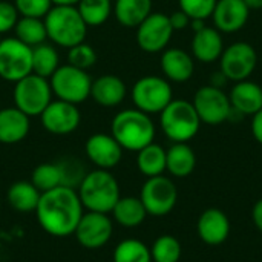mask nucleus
I'll return each mask as SVG.
<instances>
[{
	"instance_id": "obj_1",
	"label": "nucleus",
	"mask_w": 262,
	"mask_h": 262,
	"mask_svg": "<svg viewBox=\"0 0 262 262\" xmlns=\"http://www.w3.org/2000/svg\"><path fill=\"white\" fill-rule=\"evenodd\" d=\"M84 207L77 190L68 186H58L43 192L37 204L35 213L40 227L55 238L74 235Z\"/></svg>"
},
{
	"instance_id": "obj_2",
	"label": "nucleus",
	"mask_w": 262,
	"mask_h": 262,
	"mask_svg": "<svg viewBox=\"0 0 262 262\" xmlns=\"http://www.w3.org/2000/svg\"><path fill=\"white\" fill-rule=\"evenodd\" d=\"M111 135L118 141L123 150L138 152L154 143L155 124L150 115L135 109L118 112L111 123Z\"/></svg>"
},
{
	"instance_id": "obj_3",
	"label": "nucleus",
	"mask_w": 262,
	"mask_h": 262,
	"mask_svg": "<svg viewBox=\"0 0 262 262\" xmlns=\"http://www.w3.org/2000/svg\"><path fill=\"white\" fill-rule=\"evenodd\" d=\"M78 198L88 212L111 213L120 196L117 178L103 169L88 172L78 184Z\"/></svg>"
},
{
	"instance_id": "obj_4",
	"label": "nucleus",
	"mask_w": 262,
	"mask_h": 262,
	"mask_svg": "<svg viewBox=\"0 0 262 262\" xmlns=\"http://www.w3.org/2000/svg\"><path fill=\"white\" fill-rule=\"evenodd\" d=\"M48 38L61 48H72L84 41L88 34V25L80 15L77 6L54 5L43 18Z\"/></svg>"
},
{
	"instance_id": "obj_5",
	"label": "nucleus",
	"mask_w": 262,
	"mask_h": 262,
	"mask_svg": "<svg viewBox=\"0 0 262 262\" xmlns=\"http://www.w3.org/2000/svg\"><path fill=\"white\" fill-rule=\"evenodd\" d=\"M160 126L164 135L173 143H187L200 132L201 120L187 100H172L160 114Z\"/></svg>"
},
{
	"instance_id": "obj_6",
	"label": "nucleus",
	"mask_w": 262,
	"mask_h": 262,
	"mask_svg": "<svg viewBox=\"0 0 262 262\" xmlns=\"http://www.w3.org/2000/svg\"><path fill=\"white\" fill-rule=\"evenodd\" d=\"M12 98L14 106L25 115L40 117L46 106L52 101V89L49 80L37 74H29L14 83Z\"/></svg>"
},
{
	"instance_id": "obj_7",
	"label": "nucleus",
	"mask_w": 262,
	"mask_h": 262,
	"mask_svg": "<svg viewBox=\"0 0 262 262\" xmlns=\"http://www.w3.org/2000/svg\"><path fill=\"white\" fill-rule=\"evenodd\" d=\"M49 84L57 100L72 104H80L91 97L92 80L89 74L69 63L58 66V69L49 77Z\"/></svg>"
},
{
	"instance_id": "obj_8",
	"label": "nucleus",
	"mask_w": 262,
	"mask_h": 262,
	"mask_svg": "<svg viewBox=\"0 0 262 262\" xmlns=\"http://www.w3.org/2000/svg\"><path fill=\"white\" fill-rule=\"evenodd\" d=\"M135 107L147 115L161 114L173 100V91L169 80L158 75H146L135 81L130 92Z\"/></svg>"
},
{
	"instance_id": "obj_9",
	"label": "nucleus",
	"mask_w": 262,
	"mask_h": 262,
	"mask_svg": "<svg viewBox=\"0 0 262 262\" xmlns=\"http://www.w3.org/2000/svg\"><path fill=\"white\" fill-rule=\"evenodd\" d=\"M32 74V48L15 37L0 40V78L17 83Z\"/></svg>"
},
{
	"instance_id": "obj_10",
	"label": "nucleus",
	"mask_w": 262,
	"mask_h": 262,
	"mask_svg": "<svg viewBox=\"0 0 262 262\" xmlns=\"http://www.w3.org/2000/svg\"><path fill=\"white\" fill-rule=\"evenodd\" d=\"M201 123L209 126H218L230 120L232 104L229 95L221 89L212 84L200 88L192 101Z\"/></svg>"
},
{
	"instance_id": "obj_11",
	"label": "nucleus",
	"mask_w": 262,
	"mask_h": 262,
	"mask_svg": "<svg viewBox=\"0 0 262 262\" xmlns=\"http://www.w3.org/2000/svg\"><path fill=\"white\" fill-rule=\"evenodd\" d=\"M140 200L146 207L147 215L166 216L169 215L178 201V190L175 183L164 175L147 178L141 187Z\"/></svg>"
},
{
	"instance_id": "obj_12",
	"label": "nucleus",
	"mask_w": 262,
	"mask_h": 262,
	"mask_svg": "<svg viewBox=\"0 0 262 262\" xmlns=\"http://www.w3.org/2000/svg\"><path fill=\"white\" fill-rule=\"evenodd\" d=\"M258 64V54L247 41H235L224 48L220 57V71L229 81L249 80Z\"/></svg>"
},
{
	"instance_id": "obj_13",
	"label": "nucleus",
	"mask_w": 262,
	"mask_h": 262,
	"mask_svg": "<svg viewBox=\"0 0 262 262\" xmlns=\"http://www.w3.org/2000/svg\"><path fill=\"white\" fill-rule=\"evenodd\" d=\"M173 34L169 15L163 12H150L137 26V43L147 54L163 52Z\"/></svg>"
},
{
	"instance_id": "obj_14",
	"label": "nucleus",
	"mask_w": 262,
	"mask_h": 262,
	"mask_svg": "<svg viewBox=\"0 0 262 262\" xmlns=\"http://www.w3.org/2000/svg\"><path fill=\"white\" fill-rule=\"evenodd\" d=\"M114 233V223L107 213L86 212L74 232L77 241L84 249H100L109 243Z\"/></svg>"
},
{
	"instance_id": "obj_15",
	"label": "nucleus",
	"mask_w": 262,
	"mask_h": 262,
	"mask_svg": "<svg viewBox=\"0 0 262 262\" xmlns=\"http://www.w3.org/2000/svg\"><path fill=\"white\" fill-rule=\"evenodd\" d=\"M41 126L52 135H69L80 126L81 114L77 104L52 100L40 115Z\"/></svg>"
},
{
	"instance_id": "obj_16",
	"label": "nucleus",
	"mask_w": 262,
	"mask_h": 262,
	"mask_svg": "<svg viewBox=\"0 0 262 262\" xmlns=\"http://www.w3.org/2000/svg\"><path fill=\"white\" fill-rule=\"evenodd\" d=\"M84 152L89 161L97 166V169L111 170L120 164L123 158V147L111 134H94L88 138L84 144Z\"/></svg>"
},
{
	"instance_id": "obj_17",
	"label": "nucleus",
	"mask_w": 262,
	"mask_h": 262,
	"mask_svg": "<svg viewBox=\"0 0 262 262\" xmlns=\"http://www.w3.org/2000/svg\"><path fill=\"white\" fill-rule=\"evenodd\" d=\"M249 15L250 9L244 0H218L212 18L220 32L233 34L246 26Z\"/></svg>"
},
{
	"instance_id": "obj_18",
	"label": "nucleus",
	"mask_w": 262,
	"mask_h": 262,
	"mask_svg": "<svg viewBox=\"0 0 262 262\" xmlns=\"http://www.w3.org/2000/svg\"><path fill=\"white\" fill-rule=\"evenodd\" d=\"M200 239L207 246H221L230 235V221L220 209L204 210L196 223Z\"/></svg>"
},
{
	"instance_id": "obj_19",
	"label": "nucleus",
	"mask_w": 262,
	"mask_h": 262,
	"mask_svg": "<svg viewBox=\"0 0 262 262\" xmlns=\"http://www.w3.org/2000/svg\"><path fill=\"white\" fill-rule=\"evenodd\" d=\"M161 71L169 81L186 83L195 71L193 57L181 48H166L161 54Z\"/></svg>"
},
{
	"instance_id": "obj_20",
	"label": "nucleus",
	"mask_w": 262,
	"mask_h": 262,
	"mask_svg": "<svg viewBox=\"0 0 262 262\" xmlns=\"http://www.w3.org/2000/svg\"><path fill=\"white\" fill-rule=\"evenodd\" d=\"M229 98H230L232 111L235 114L243 117H253L262 109L261 84L250 80L238 81L232 88Z\"/></svg>"
},
{
	"instance_id": "obj_21",
	"label": "nucleus",
	"mask_w": 262,
	"mask_h": 262,
	"mask_svg": "<svg viewBox=\"0 0 262 262\" xmlns=\"http://www.w3.org/2000/svg\"><path fill=\"white\" fill-rule=\"evenodd\" d=\"M126 83L112 74H106L92 81L91 98L103 107H115L126 98Z\"/></svg>"
},
{
	"instance_id": "obj_22",
	"label": "nucleus",
	"mask_w": 262,
	"mask_h": 262,
	"mask_svg": "<svg viewBox=\"0 0 262 262\" xmlns=\"http://www.w3.org/2000/svg\"><path fill=\"white\" fill-rule=\"evenodd\" d=\"M224 51V41L221 32L216 28L204 26L196 31L192 38V55L201 63H213L221 57Z\"/></svg>"
},
{
	"instance_id": "obj_23",
	"label": "nucleus",
	"mask_w": 262,
	"mask_h": 262,
	"mask_svg": "<svg viewBox=\"0 0 262 262\" xmlns=\"http://www.w3.org/2000/svg\"><path fill=\"white\" fill-rule=\"evenodd\" d=\"M31 129L29 117L14 107L0 109V143L15 144L23 141Z\"/></svg>"
},
{
	"instance_id": "obj_24",
	"label": "nucleus",
	"mask_w": 262,
	"mask_h": 262,
	"mask_svg": "<svg viewBox=\"0 0 262 262\" xmlns=\"http://www.w3.org/2000/svg\"><path fill=\"white\" fill-rule=\"evenodd\" d=\"M196 166V155L187 143H173L166 150V170L175 178L189 177Z\"/></svg>"
},
{
	"instance_id": "obj_25",
	"label": "nucleus",
	"mask_w": 262,
	"mask_h": 262,
	"mask_svg": "<svg viewBox=\"0 0 262 262\" xmlns=\"http://www.w3.org/2000/svg\"><path fill=\"white\" fill-rule=\"evenodd\" d=\"M112 12L121 26L137 28L152 12V0H115Z\"/></svg>"
},
{
	"instance_id": "obj_26",
	"label": "nucleus",
	"mask_w": 262,
	"mask_h": 262,
	"mask_svg": "<svg viewBox=\"0 0 262 262\" xmlns=\"http://www.w3.org/2000/svg\"><path fill=\"white\" fill-rule=\"evenodd\" d=\"M111 213L114 215V220L126 229L138 227L140 224L144 223L147 216L146 207L143 206L141 200L137 196L120 198Z\"/></svg>"
},
{
	"instance_id": "obj_27",
	"label": "nucleus",
	"mask_w": 262,
	"mask_h": 262,
	"mask_svg": "<svg viewBox=\"0 0 262 262\" xmlns=\"http://www.w3.org/2000/svg\"><path fill=\"white\" fill-rule=\"evenodd\" d=\"M41 192L31 181L14 183L6 193L9 206L17 212H35Z\"/></svg>"
},
{
	"instance_id": "obj_28",
	"label": "nucleus",
	"mask_w": 262,
	"mask_h": 262,
	"mask_svg": "<svg viewBox=\"0 0 262 262\" xmlns=\"http://www.w3.org/2000/svg\"><path fill=\"white\" fill-rule=\"evenodd\" d=\"M137 154V166L144 177L152 178L163 175L166 170V150L160 144L150 143Z\"/></svg>"
},
{
	"instance_id": "obj_29",
	"label": "nucleus",
	"mask_w": 262,
	"mask_h": 262,
	"mask_svg": "<svg viewBox=\"0 0 262 262\" xmlns=\"http://www.w3.org/2000/svg\"><path fill=\"white\" fill-rule=\"evenodd\" d=\"M58 66L60 55L54 45L41 43L32 48V74H37L49 80V77L58 69Z\"/></svg>"
},
{
	"instance_id": "obj_30",
	"label": "nucleus",
	"mask_w": 262,
	"mask_h": 262,
	"mask_svg": "<svg viewBox=\"0 0 262 262\" xmlns=\"http://www.w3.org/2000/svg\"><path fill=\"white\" fill-rule=\"evenodd\" d=\"M14 32H15V38H18L20 41H23L31 48L45 43L48 38L45 21L35 17H20L17 20Z\"/></svg>"
},
{
	"instance_id": "obj_31",
	"label": "nucleus",
	"mask_w": 262,
	"mask_h": 262,
	"mask_svg": "<svg viewBox=\"0 0 262 262\" xmlns=\"http://www.w3.org/2000/svg\"><path fill=\"white\" fill-rule=\"evenodd\" d=\"M112 0H80L77 9L88 26L104 25L112 14Z\"/></svg>"
},
{
	"instance_id": "obj_32",
	"label": "nucleus",
	"mask_w": 262,
	"mask_h": 262,
	"mask_svg": "<svg viewBox=\"0 0 262 262\" xmlns=\"http://www.w3.org/2000/svg\"><path fill=\"white\" fill-rule=\"evenodd\" d=\"M114 262H152L150 249L140 239H124L118 243L112 255Z\"/></svg>"
},
{
	"instance_id": "obj_33",
	"label": "nucleus",
	"mask_w": 262,
	"mask_h": 262,
	"mask_svg": "<svg viewBox=\"0 0 262 262\" xmlns=\"http://www.w3.org/2000/svg\"><path fill=\"white\" fill-rule=\"evenodd\" d=\"M31 183L43 193L52 190L58 186H63L61 169L58 163H43L38 164L31 175Z\"/></svg>"
},
{
	"instance_id": "obj_34",
	"label": "nucleus",
	"mask_w": 262,
	"mask_h": 262,
	"mask_svg": "<svg viewBox=\"0 0 262 262\" xmlns=\"http://www.w3.org/2000/svg\"><path fill=\"white\" fill-rule=\"evenodd\" d=\"M152 262H178L181 258V244L172 235H161L150 247Z\"/></svg>"
},
{
	"instance_id": "obj_35",
	"label": "nucleus",
	"mask_w": 262,
	"mask_h": 262,
	"mask_svg": "<svg viewBox=\"0 0 262 262\" xmlns=\"http://www.w3.org/2000/svg\"><path fill=\"white\" fill-rule=\"evenodd\" d=\"M95 61H97V52L94 46H91L86 41H81L68 49V63L78 69L88 71L95 64Z\"/></svg>"
},
{
	"instance_id": "obj_36",
	"label": "nucleus",
	"mask_w": 262,
	"mask_h": 262,
	"mask_svg": "<svg viewBox=\"0 0 262 262\" xmlns=\"http://www.w3.org/2000/svg\"><path fill=\"white\" fill-rule=\"evenodd\" d=\"M218 0H178L180 9L186 12L190 20H206L212 17Z\"/></svg>"
},
{
	"instance_id": "obj_37",
	"label": "nucleus",
	"mask_w": 262,
	"mask_h": 262,
	"mask_svg": "<svg viewBox=\"0 0 262 262\" xmlns=\"http://www.w3.org/2000/svg\"><path fill=\"white\" fill-rule=\"evenodd\" d=\"M14 6L21 17L45 18L54 5L52 0H14Z\"/></svg>"
},
{
	"instance_id": "obj_38",
	"label": "nucleus",
	"mask_w": 262,
	"mask_h": 262,
	"mask_svg": "<svg viewBox=\"0 0 262 262\" xmlns=\"http://www.w3.org/2000/svg\"><path fill=\"white\" fill-rule=\"evenodd\" d=\"M58 166L61 169L63 186L74 189V186H78L81 183L83 177L86 175L81 163L75 158H64V160L58 161Z\"/></svg>"
},
{
	"instance_id": "obj_39",
	"label": "nucleus",
	"mask_w": 262,
	"mask_h": 262,
	"mask_svg": "<svg viewBox=\"0 0 262 262\" xmlns=\"http://www.w3.org/2000/svg\"><path fill=\"white\" fill-rule=\"evenodd\" d=\"M18 20V12L14 3L2 0L0 2V34H8L14 31Z\"/></svg>"
},
{
	"instance_id": "obj_40",
	"label": "nucleus",
	"mask_w": 262,
	"mask_h": 262,
	"mask_svg": "<svg viewBox=\"0 0 262 262\" xmlns=\"http://www.w3.org/2000/svg\"><path fill=\"white\" fill-rule=\"evenodd\" d=\"M169 20H170V25H172V28H173V31H183V29H186L189 25H190V17L186 14V12H183L181 9L180 11H175L173 14H170L169 15Z\"/></svg>"
},
{
	"instance_id": "obj_41",
	"label": "nucleus",
	"mask_w": 262,
	"mask_h": 262,
	"mask_svg": "<svg viewBox=\"0 0 262 262\" xmlns=\"http://www.w3.org/2000/svg\"><path fill=\"white\" fill-rule=\"evenodd\" d=\"M252 134L262 146V109L252 117Z\"/></svg>"
},
{
	"instance_id": "obj_42",
	"label": "nucleus",
	"mask_w": 262,
	"mask_h": 262,
	"mask_svg": "<svg viewBox=\"0 0 262 262\" xmlns=\"http://www.w3.org/2000/svg\"><path fill=\"white\" fill-rule=\"evenodd\" d=\"M252 220H253L255 227L262 233V198L255 203V206L252 209Z\"/></svg>"
},
{
	"instance_id": "obj_43",
	"label": "nucleus",
	"mask_w": 262,
	"mask_h": 262,
	"mask_svg": "<svg viewBox=\"0 0 262 262\" xmlns=\"http://www.w3.org/2000/svg\"><path fill=\"white\" fill-rule=\"evenodd\" d=\"M227 81H229V80L224 77V74H223L221 71L215 72V74L212 75V78H210V84L215 86V88H221V89H223V86H224Z\"/></svg>"
},
{
	"instance_id": "obj_44",
	"label": "nucleus",
	"mask_w": 262,
	"mask_h": 262,
	"mask_svg": "<svg viewBox=\"0 0 262 262\" xmlns=\"http://www.w3.org/2000/svg\"><path fill=\"white\" fill-rule=\"evenodd\" d=\"M80 0H52V5H60V6H77Z\"/></svg>"
},
{
	"instance_id": "obj_45",
	"label": "nucleus",
	"mask_w": 262,
	"mask_h": 262,
	"mask_svg": "<svg viewBox=\"0 0 262 262\" xmlns=\"http://www.w3.org/2000/svg\"><path fill=\"white\" fill-rule=\"evenodd\" d=\"M249 9H262V0H244Z\"/></svg>"
},
{
	"instance_id": "obj_46",
	"label": "nucleus",
	"mask_w": 262,
	"mask_h": 262,
	"mask_svg": "<svg viewBox=\"0 0 262 262\" xmlns=\"http://www.w3.org/2000/svg\"><path fill=\"white\" fill-rule=\"evenodd\" d=\"M261 89H262V86H261Z\"/></svg>"
},
{
	"instance_id": "obj_47",
	"label": "nucleus",
	"mask_w": 262,
	"mask_h": 262,
	"mask_svg": "<svg viewBox=\"0 0 262 262\" xmlns=\"http://www.w3.org/2000/svg\"><path fill=\"white\" fill-rule=\"evenodd\" d=\"M0 2H2V0H0Z\"/></svg>"
},
{
	"instance_id": "obj_48",
	"label": "nucleus",
	"mask_w": 262,
	"mask_h": 262,
	"mask_svg": "<svg viewBox=\"0 0 262 262\" xmlns=\"http://www.w3.org/2000/svg\"><path fill=\"white\" fill-rule=\"evenodd\" d=\"M0 40H2V38H0Z\"/></svg>"
}]
</instances>
